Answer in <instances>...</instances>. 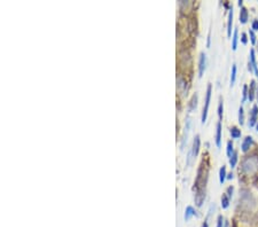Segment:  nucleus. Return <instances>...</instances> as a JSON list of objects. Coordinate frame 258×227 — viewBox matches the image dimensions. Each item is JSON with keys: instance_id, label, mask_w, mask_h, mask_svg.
<instances>
[{"instance_id": "393cba45", "label": "nucleus", "mask_w": 258, "mask_h": 227, "mask_svg": "<svg viewBox=\"0 0 258 227\" xmlns=\"http://www.w3.org/2000/svg\"><path fill=\"white\" fill-rule=\"evenodd\" d=\"M227 193H228L227 196L231 198V197H232V194H233V187H232V186H229V187L227 188Z\"/></svg>"}, {"instance_id": "39448f33", "label": "nucleus", "mask_w": 258, "mask_h": 227, "mask_svg": "<svg viewBox=\"0 0 258 227\" xmlns=\"http://www.w3.org/2000/svg\"><path fill=\"white\" fill-rule=\"evenodd\" d=\"M206 57L204 53H201V56H200V62H199V76L202 77L203 76V72L206 70Z\"/></svg>"}, {"instance_id": "7ed1b4c3", "label": "nucleus", "mask_w": 258, "mask_h": 227, "mask_svg": "<svg viewBox=\"0 0 258 227\" xmlns=\"http://www.w3.org/2000/svg\"><path fill=\"white\" fill-rule=\"evenodd\" d=\"M249 71H254L255 76L258 77V65L256 62V57H255V50L251 49L250 50V57H249Z\"/></svg>"}, {"instance_id": "aec40b11", "label": "nucleus", "mask_w": 258, "mask_h": 227, "mask_svg": "<svg viewBox=\"0 0 258 227\" xmlns=\"http://www.w3.org/2000/svg\"><path fill=\"white\" fill-rule=\"evenodd\" d=\"M233 153H234V149H233V142H232V141H228V142H227V156L231 157Z\"/></svg>"}, {"instance_id": "423d86ee", "label": "nucleus", "mask_w": 258, "mask_h": 227, "mask_svg": "<svg viewBox=\"0 0 258 227\" xmlns=\"http://www.w3.org/2000/svg\"><path fill=\"white\" fill-rule=\"evenodd\" d=\"M199 150H200V136H196L194 139V142H193V147H192V155L195 157L199 154Z\"/></svg>"}, {"instance_id": "f257e3e1", "label": "nucleus", "mask_w": 258, "mask_h": 227, "mask_svg": "<svg viewBox=\"0 0 258 227\" xmlns=\"http://www.w3.org/2000/svg\"><path fill=\"white\" fill-rule=\"evenodd\" d=\"M258 169V157L257 156H253V157H248L242 162V170L243 172H246L247 175H253L254 172H256Z\"/></svg>"}, {"instance_id": "ddd939ff", "label": "nucleus", "mask_w": 258, "mask_h": 227, "mask_svg": "<svg viewBox=\"0 0 258 227\" xmlns=\"http://www.w3.org/2000/svg\"><path fill=\"white\" fill-rule=\"evenodd\" d=\"M225 179H226V168L223 165L220 168V171H219V181H220V183H224Z\"/></svg>"}, {"instance_id": "f8f14e48", "label": "nucleus", "mask_w": 258, "mask_h": 227, "mask_svg": "<svg viewBox=\"0 0 258 227\" xmlns=\"http://www.w3.org/2000/svg\"><path fill=\"white\" fill-rule=\"evenodd\" d=\"M195 215V210L192 207H187L186 208V212H185V220H189V218L192 216Z\"/></svg>"}, {"instance_id": "2eb2a0df", "label": "nucleus", "mask_w": 258, "mask_h": 227, "mask_svg": "<svg viewBox=\"0 0 258 227\" xmlns=\"http://www.w3.org/2000/svg\"><path fill=\"white\" fill-rule=\"evenodd\" d=\"M235 78H236V64H233L232 65V72H231V86L234 84Z\"/></svg>"}, {"instance_id": "a211bd4d", "label": "nucleus", "mask_w": 258, "mask_h": 227, "mask_svg": "<svg viewBox=\"0 0 258 227\" xmlns=\"http://www.w3.org/2000/svg\"><path fill=\"white\" fill-rule=\"evenodd\" d=\"M236 46H238V29L234 30V33H233V42H232V48L233 50L236 49Z\"/></svg>"}, {"instance_id": "20e7f679", "label": "nucleus", "mask_w": 258, "mask_h": 227, "mask_svg": "<svg viewBox=\"0 0 258 227\" xmlns=\"http://www.w3.org/2000/svg\"><path fill=\"white\" fill-rule=\"evenodd\" d=\"M257 116H258V107L257 104H255L250 111V121H249V126L253 127L255 126L256 122H257Z\"/></svg>"}, {"instance_id": "f03ea898", "label": "nucleus", "mask_w": 258, "mask_h": 227, "mask_svg": "<svg viewBox=\"0 0 258 227\" xmlns=\"http://www.w3.org/2000/svg\"><path fill=\"white\" fill-rule=\"evenodd\" d=\"M210 99H211V85H208L206 94V102H204V107H203V112H202V123H206V116H208V109H209V104H210Z\"/></svg>"}, {"instance_id": "6e6552de", "label": "nucleus", "mask_w": 258, "mask_h": 227, "mask_svg": "<svg viewBox=\"0 0 258 227\" xmlns=\"http://www.w3.org/2000/svg\"><path fill=\"white\" fill-rule=\"evenodd\" d=\"M251 143H253V138H251V136H247V138L243 140L242 146H241L242 151L247 153V151L249 150V148H250V146H251Z\"/></svg>"}, {"instance_id": "4be33fe9", "label": "nucleus", "mask_w": 258, "mask_h": 227, "mask_svg": "<svg viewBox=\"0 0 258 227\" xmlns=\"http://www.w3.org/2000/svg\"><path fill=\"white\" fill-rule=\"evenodd\" d=\"M196 101H197V95L195 94V95H193V99H192V102H191V109H194V108H196Z\"/></svg>"}, {"instance_id": "9d476101", "label": "nucleus", "mask_w": 258, "mask_h": 227, "mask_svg": "<svg viewBox=\"0 0 258 227\" xmlns=\"http://www.w3.org/2000/svg\"><path fill=\"white\" fill-rule=\"evenodd\" d=\"M255 89H256V83H255V80H251V83H250V87H249V90H248V99H249V101H253L254 99H255Z\"/></svg>"}, {"instance_id": "1a4fd4ad", "label": "nucleus", "mask_w": 258, "mask_h": 227, "mask_svg": "<svg viewBox=\"0 0 258 227\" xmlns=\"http://www.w3.org/2000/svg\"><path fill=\"white\" fill-rule=\"evenodd\" d=\"M216 145H217V147H220V145H221V123H220V122H218V124H217Z\"/></svg>"}, {"instance_id": "bb28decb", "label": "nucleus", "mask_w": 258, "mask_h": 227, "mask_svg": "<svg viewBox=\"0 0 258 227\" xmlns=\"http://www.w3.org/2000/svg\"><path fill=\"white\" fill-rule=\"evenodd\" d=\"M217 227H223V217H221V216L218 217V224H217Z\"/></svg>"}, {"instance_id": "a878e982", "label": "nucleus", "mask_w": 258, "mask_h": 227, "mask_svg": "<svg viewBox=\"0 0 258 227\" xmlns=\"http://www.w3.org/2000/svg\"><path fill=\"white\" fill-rule=\"evenodd\" d=\"M253 30L255 31V30H258V20H255L254 22H253Z\"/></svg>"}, {"instance_id": "412c9836", "label": "nucleus", "mask_w": 258, "mask_h": 227, "mask_svg": "<svg viewBox=\"0 0 258 227\" xmlns=\"http://www.w3.org/2000/svg\"><path fill=\"white\" fill-rule=\"evenodd\" d=\"M223 109H224V107H223V101L220 100V102H219V107H218V116H219V119L223 118Z\"/></svg>"}, {"instance_id": "4468645a", "label": "nucleus", "mask_w": 258, "mask_h": 227, "mask_svg": "<svg viewBox=\"0 0 258 227\" xmlns=\"http://www.w3.org/2000/svg\"><path fill=\"white\" fill-rule=\"evenodd\" d=\"M228 205H229V197L226 194H223V196H221V207H223V209L228 208Z\"/></svg>"}, {"instance_id": "5701e85b", "label": "nucleus", "mask_w": 258, "mask_h": 227, "mask_svg": "<svg viewBox=\"0 0 258 227\" xmlns=\"http://www.w3.org/2000/svg\"><path fill=\"white\" fill-rule=\"evenodd\" d=\"M249 35H250L251 43H253V44H256V36H255V33H254V30H250V31H249Z\"/></svg>"}, {"instance_id": "7c9ffc66", "label": "nucleus", "mask_w": 258, "mask_h": 227, "mask_svg": "<svg viewBox=\"0 0 258 227\" xmlns=\"http://www.w3.org/2000/svg\"><path fill=\"white\" fill-rule=\"evenodd\" d=\"M256 127H257V130H258V123H257V125H256Z\"/></svg>"}, {"instance_id": "9b49d317", "label": "nucleus", "mask_w": 258, "mask_h": 227, "mask_svg": "<svg viewBox=\"0 0 258 227\" xmlns=\"http://www.w3.org/2000/svg\"><path fill=\"white\" fill-rule=\"evenodd\" d=\"M247 21H248V10L244 7H241V10H240V22L242 24H244V23H247Z\"/></svg>"}, {"instance_id": "c85d7f7f", "label": "nucleus", "mask_w": 258, "mask_h": 227, "mask_svg": "<svg viewBox=\"0 0 258 227\" xmlns=\"http://www.w3.org/2000/svg\"><path fill=\"white\" fill-rule=\"evenodd\" d=\"M242 3H243V2H242V0H240V1H239V6L241 7V6H242Z\"/></svg>"}, {"instance_id": "dca6fc26", "label": "nucleus", "mask_w": 258, "mask_h": 227, "mask_svg": "<svg viewBox=\"0 0 258 227\" xmlns=\"http://www.w3.org/2000/svg\"><path fill=\"white\" fill-rule=\"evenodd\" d=\"M236 162H238V153L234 151V153L232 154V156L229 157V164H231V168H234L235 164H236Z\"/></svg>"}, {"instance_id": "b1692460", "label": "nucleus", "mask_w": 258, "mask_h": 227, "mask_svg": "<svg viewBox=\"0 0 258 227\" xmlns=\"http://www.w3.org/2000/svg\"><path fill=\"white\" fill-rule=\"evenodd\" d=\"M247 97H248V86L244 85V86H243V100H242V101H246Z\"/></svg>"}, {"instance_id": "c756f323", "label": "nucleus", "mask_w": 258, "mask_h": 227, "mask_svg": "<svg viewBox=\"0 0 258 227\" xmlns=\"http://www.w3.org/2000/svg\"><path fill=\"white\" fill-rule=\"evenodd\" d=\"M232 178H233V175H232V173H231V175H228V179H232Z\"/></svg>"}, {"instance_id": "cd10ccee", "label": "nucleus", "mask_w": 258, "mask_h": 227, "mask_svg": "<svg viewBox=\"0 0 258 227\" xmlns=\"http://www.w3.org/2000/svg\"><path fill=\"white\" fill-rule=\"evenodd\" d=\"M241 37H242V43L243 44H247V35L246 33H242Z\"/></svg>"}, {"instance_id": "f3484780", "label": "nucleus", "mask_w": 258, "mask_h": 227, "mask_svg": "<svg viewBox=\"0 0 258 227\" xmlns=\"http://www.w3.org/2000/svg\"><path fill=\"white\" fill-rule=\"evenodd\" d=\"M231 136L233 139H238V138L241 136V131L238 127H232L231 129Z\"/></svg>"}, {"instance_id": "0eeeda50", "label": "nucleus", "mask_w": 258, "mask_h": 227, "mask_svg": "<svg viewBox=\"0 0 258 227\" xmlns=\"http://www.w3.org/2000/svg\"><path fill=\"white\" fill-rule=\"evenodd\" d=\"M232 24H233V9H229V14H228V22H227V36L231 37L232 36Z\"/></svg>"}, {"instance_id": "6ab92c4d", "label": "nucleus", "mask_w": 258, "mask_h": 227, "mask_svg": "<svg viewBox=\"0 0 258 227\" xmlns=\"http://www.w3.org/2000/svg\"><path fill=\"white\" fill-rule=\"evenodd\" d=\"M239 123L241 125H243V123H244V112H243L242 107H240V109H239Z\"/></svg>"}]
</instances>
